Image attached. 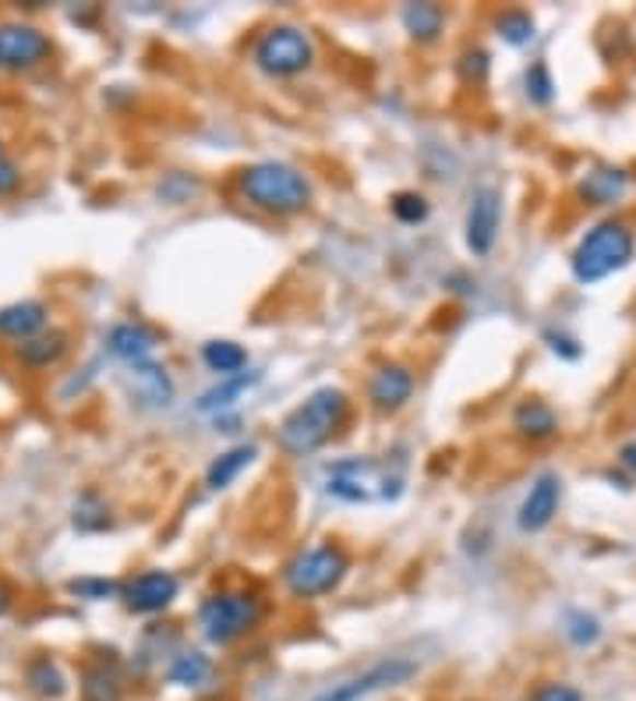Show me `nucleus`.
<instances>
[{
	"label": "nucleus",
	"mask_w": 636,
	"mask_h": 701,
	"mask_svg": "<svg viewBox=\"0 0 636 701\" xmlns=\"http://www.w3.org/2000/svg\"><path fill=\"white\" fill-rule=\"evenodd\" d=\"M351 411V397L340 386H318L286 414L276 429V446L286 457H308L337 436Z\"/></svg>",
	"instance_id": "1"
},
{
	"label": "nucleus",
	"mask_w": 636,
	"mask_h": 701,
	"mask_svg": "<svg viewBox=\"0 0 636 701\" xmlns=\"http://www.w3.org/2000/svg\"><path fill=\"white\" fill-rule=\"evenodd\" d=\"M237 191L248 206L272 217H294L301 210H308V202L315 196L308 174H301L283 160H262L245 167L237 174Z\"/></svg>",
	"instance_id": "2"
},
{
	"label": "nucleus",
	"mask_w": 636,
	"mask_h": 701,
	"mask_svg": "<svg viewBox=\"0 0 636 701\" xmlns=\"http://www.w3.org/2000/svg\"><path fill=\"white\" fill-rule=\"evenodd\" d=\"M636 252L633 231L626 227L623 220H604L598 227H590L577 252H573V277L580 283H598L604 277H612L619 270H626L629 259Z\"/></svg>",
	"instance_id": "3"
},
{
	"label": "nucleus",
	"mask_w": 636,
	"mask_h": 701,
	"mask_svg": "<svg viewBox=\"0 0 636 701\" xmlns=\"http://www.w3.org/2000/svg\"><path fill=\"white\" fill-rule=\"evenodd\" d=\"M266 603L259 592L248 588H223L212 592L199 609V628L212 645H234L237 638L251 634L262 623Z\"/></svg>",
	"instance_id": "4"
},
{
	"label": "nucleus",
	"mask_w": 636,
	"mask_h": 701,
	"mask_svg": "<svg viewBox=\"0 0 636 701\" xmlns=\"http://www.w3.org/2000/svg\"><path fill=\"white\" fill-rule=\"evenodd\" d=\"M326 489L343 503H386L403 492V475L382 457H346L332 465Z\"/></svg>",
	"instance_id": "5"
},
{
	"label": "nucleus",
	"mask_w": 636,
	"mask_h": 701,
	"mask_svg": "<svg viewBox=\"0 0 636 701\" xmlns=\"http://www.w3.org/2000/svg\"><path fill=\"white\" fill-rule=\"evenodd\" d=\"M346 571H351V557H346L340 546L322 542V546L301 549V553L286 563L283 585L294 599H318V595H329L332 588H340Z\"/></svg>",
	"instance_id": "6"
},
{
	"label": "nucleus",
	"mask_w": 636,
	"mask_h": 701,
	"mask_svg": "<svg viewBox=\"0 0 636 701\" xmlns=\"http://www.w3.org/2000/svg\"><path fill=\"white\" fill-rule=\"evenodd\" d=\"M251 61L272 79H294V74H305L315 65V43L297 25H272L255 39Z\"/></svg>",
	"instance_id": "7"
},
{
	"label": "nucleus",
	"mask_w": 636,
	"mask_h": 701,
	"mask_svg": "<svg viewBox=\"0 0 636 701\" xmlns=\"http://www.w3.org/2000/svg\"><path fill=\"white\" fill-rule=\"evenodd\" d=\"M50 50L54 47H50L47 33H39L36 25H25V22L0 25V68L28 71L47 61Z\"/></svg>",
	"instance_id": "8"
},
{
	"label": "nucleus",
	"mask_w": 636,
	"mask_h": 701,
	"mask_svg": "<svg viewBox=\"0 0 636 701\" xmlns=\"http://www.w3.org/2000/svg\"><path fill=\"white\" fill-rule=\"evenodd\" d=\"M180 592V581L170 571H142L134 574L131 581L120 585V599L131 609V614H160L166 609Z\"/></svg>",
	"instance_id": "9"
},
{
	"label": "nucleus",
	"mask_w": 636,
	"mask_h": 701,
	"mask_svg": "<svg viewBox=\"0 0 636 701\" xmlns=\"http://www.w3.org/2000/svg\"><path fill=\"white\" fill-rule=\"evenodd\" d=\"M498 220H503V202H498L495 188H478L471 196V206H467V248L474 252L478 259H484L495 248L498 237Z\"/></svg>",
	"instance_id": "10"
},
{
	"label": "nucleus",
	"mask_w": 636,
	"mask_h": 701,
	"mask_svg": "<svg viewBox=\"0 0 636 701\" xmlns=\"http://www.w3.org/2000/svg\"><path fill=\"white\" fill-rule=\"evenodd\" d=\"M407 677H414V663L389 659V663L372 666L368 674L337 684V688H329L322 698H315V701H361V698H368V694L382 691V688H397V684H403Z\"/></svg>",
	"instance_id": "11"
},
{
	"label": "nucleus",
	"mask_w": 636,
	"mask_h": 701,
	"mask_svg": "<svg viewBox=\"0 0 636 701\" xmlns=\"http://www.w3.org/2000/svg\"><path fill=\"white\" fill-rule=\"evenodd\" d=\"M558 503H563V482H558V475H552V471L538 475L534 486L527 489V496L520 503V514H517L520 531L549 528L558 514Z\"/></svg>",
	"instance_id": "12"
},
{
	"label": "nucleus",
	"mask_w": 636,
	"mask_h": 701,
	"mask_svg": "<svg viewBox=\"0 0 636 701\" xmlns=\"http://www.w3.org/2000/svg\"><path fill=\"white\" fill-rule=\"evenodd\" d=\"M414 397V372L400 365V362H389V365H378L368 379V400L375 411L392 414L400 411L407 400Z\"/></svg>",
	"instance_id": "13"
},
{
	"label": "nucleus",
	"mask_w": 636,
	"mask_h": 701,
	"mask_svg": "<svg viewBox=\"0 0 636 701\" xmlns=\"http://www.w3.org/2000/svg\"><path fill=\"white\" fill-rule=\"evenodd\" d=\"M156 344H160L156 334L142 323H117L114 330L106 334V351H110L114 358H120V362H128L131 369L153 362Z\"/></svg>",
	"instance_id": "14"
},
{
	"label": "nucleus",
	"mask_w": 636,
	"mask_h": 701,
	"mask_svg": "<svg viewBox=\"0 0 636 701\" xmlns=\"http://www.w3.org/2000/svg\"><path fill=\"white\" fill-rule=\"evenodd\" d=\"M43 330H47V305L43 302H14L0 308V337L33 340Z\"/></svg>",
	"instance_id": "15"
},
{
	"label": "nucleus",
	"mask_w": 636,
	"mask_h": 701,
	"mask_svg": "<svg viewBox=\"0 0 636 701\" xmlns=\"http://www.w3.org/2000/svg\"><path fill=\"white\" fill-rule=\"evenodd\" d=\"M629 191V174L623 167H594L580 182V199L590 206H615Z\"/></svg>",
	"instance_id": "16"
},
{
	"label": "nucleus",
	"mask_w": 636,
	"mask_h": 701,
	"mask_svg": "<svg viewBox=\"0 0 636 701\" xmlns=\"http://www.w3.org/2000/svg\"><path fill=\"white\" fill-rule=\"evenodd\" d=\"M513 429H517L520 436L530 440V443L552 440L558 432V414L544 405V400L527 397V400H520V405H517V411H513Z\"/></svg>",
	"instance_id": "17"
},
{
	"label": "nucleus",
	"mask_w": 636,
	"mask_h": 701,
	"mask_svg": "<svg viewBox=\"0 0 636 701\" xmlns=\"http://www.w3.org/2000/svg\"><path fill=\"white\" fill-rule=\"evenodd\" d=\"M125 698V677L114 663H93L82 674V701H120Z\"/></svg>",
	"instance_id": "18"
},
{
	"label": "nucleus",
	"mask_w": 636,
	"mask_h": 701,
	"mask_svg": "<svg viewBox=\"0 0 636 701\" xmlns=\"http://www.w3.org/2000/svg\"><path fill=\"white\" fill-rule=\"evenodd\" d=\"M64 354H68V334L64 330H50V334L43 330L33 340H22V348H19V358L28 369H50Z\"/></svg>",
	"instance_id": "19"
},
{
	"label": "nucleus",
	"mask_w": 636,
	"mask_h": 701,
	"mask_svg": "<svg viewBox=\"0 0 636 701\" xmlns=\"http://www.w3.org/2000/svg\"><path fill=\"white\" fill-rule=\"evenodd\" d=\"M403 28L417 43H435L446 28V11L438 4H407L403 8Z\"/></svg>",
	"instance_id": "20"
},
{
	"label": "nucleus",
	"mask_w": 636,
	"mask_h": 701,
	"mask_svg": "<svg viewBox=\"0 0 636 701\" xmlns=\"http://www.w3.org/2000/svg\"><path fill=\"white\" fill-rule=\"evenodd\" d=\"M255 446L251 443H245V446H234V451H226V454H220L216 460L209 465V471H205V486L209 489H226L240 471H245L251 460H255Z\"/></svg>",
	"instance_id": "21"
},
{
	"label": "nucleus",
	"mask_w": 636,
	"mask_h": 701,
	"mask_svg": "<svg viewBox=\"0 0 636 701\" xmlns=\"http://www.w3.org/2000/svg\"><path fill=\"white\" fill-rule=\"evenodd\" d=\"M202 362L209 372H216V376H237L240 369L248 365V351L237 344V340H209L202 348Z\"/></svg>",
	"instance_id": "22"
},
{
	"label": "nucleus",
	"mask_w": 636,
	"mask_h": 701,
	"mask_svg": "<svg viewBox=\"0 0 636 701\" xmlns=\"http://www.w3.org/2000/svg\"><path fill=\"white\" fill-rule=\"evenodd\" d=\"M25 684L33 688L39 698H60L68 691V677H64V669H60L54 659H47V655H39V659H33L25 666Z\"/></svg>",
	"instance_id": "23"
},
{
	"label": "nucleus",
	"mask_w": 636,
	"mask_h": 701,
	"mask_svg": "<svg viewBox=\"0 0 636 701\" xmlns=\"http://www.w3.org/2000/svg\"><path fill=\"white\" fill-rule=\"evenodd\" d=\"M212 674V663H209V655L202 652H185V655H177L174 666H170V680L180 684V688H199V684H205Z\"/></svg>",
	"instance_id": "24"
},
{
	"label": "nucleus",
	"mask_w": 636,
	"mask_h": 701,
	"mask_svg": "<svg viewBox=\"0 0 636 701\" xmlns=\"http://www.w3.org/2000/svg\"><path fill=\"white\" fill-rule=\"evenodd\" d=\"M495 33L503 36V43H509V47H523V43L534 39V19L520 8H509L495 19Z\"/></svg>",
	"instance_id": "25"
},
{
	"label": "nucleus",
	"mask_w": 636,
	"mask_h": 701,
	"mask_svg": "<svg viewBox=\"0 0 636 701\" xmlns=\"http://www.w3.org/2000/svg\"><path fill=\"white\" fill-rule=\"evenodd\" d=\"M255 379H259V376H248V372H237V376H226V379H223V383L216 386V390H209V394H205V397L199 400V408H202V411L231 408V405H234V400H237L240 394H245V390H248V386H251Z\"/></svg>",
	"instance_id": "26"
},
{
	"label": "nucleus",
	"mask_w": 636,
	"mask_h": 701,
	"mask_svg": "<svg viewBox=\"0 0 636 701\" xmlns=\"http://www.w3.org/2000/svg\"><path fill=\"white\" fill-rule=\"evenodd\" d=\"M392 217L400 223H424L428 220V199L417 196V191H397L392 196Z\"/></svg>",
	"instance_id": "27"
},
{
	"label": "nucleus",
	"mask_w": 636,
	"mask_h": 701,
	"mask_svg": "<svg viewBox=\"0 0 636 701\" xmlns=\"http://www.w3.org/2000/svg\"><path fill=\"white\" fill-rule=\"evenodd\" d=\"M527 96L538 103V107H544V103H552L555 96V82H552V71L544 61L538 65H530L527 68Z\"/></svg>",
	"instance_id": "28"
},
{
	"label": "nucleus",
	"mask_w": 636,
	"mask_h": 701,
	"mask_svg": "<svg viewBox=\"0 0 636 701\" xmlns=\"http://www.w3.org/2000/svg\"><path fill=\"white\" fill-rule=\"evenodd\" d=\"M74 595H82V599H110V595H120V585L117 581H106V577H74L71 585H68Z\"/></svg>",
	"instance_id": "29"
},
{
	"label": "nucleus",
	"mask_w": 636,
	"mask_h": 701,
	"mask_svg": "<svg viewBox=\"0 0 636 701\" xmlns=\"http://www.w3.org/2000/svg\"><path fill=\"white\" fill-rule=\"evenodd\" d=\"M566 634L573 645H594V641L601 638V628H598V620L594 617H587V614H569L566 617Z\"/></svg>",
	"instance_id": "30"
},
{
	"label": "nucleus",
	"mask_w": 636,
	"mask_h": 701,
	"mask_svg": "<svg viewBox=\"0 0 636 701\" xmlns=\"http://www.w3.org/2000/svg\"><path fill=\"white\" fill-rule=\"evenodd\" d=\"M460 74H463V82H471V85H481L484 79H488V54L484 50H463L460 57Z\"/></svg>",
	"instance_id": "31"
},
{
	"label": "nucleus",
	"mask_w": 636,
	"mask_h": 701,
	"mask_svg": "<svg viewBox=\"0 0 636 701\" xmlns=\"http://www.w3.org/2000/svg\"><path fill=\"white\" fill-rule=\"evenodd\" d=\"M530 701H584V694L577 688H569V684H544Z\"/></svg>",
	"instance_id": "32"
},
{
	"label": "nucleus",
	"mask_w": 636,
	"mask_h": 701,
	"mask_svg": "<svg viewBox=\"0 0 636 701\" xmlns=\"http://www.w3.org/2000/svg\"><path fill=\"white\" fill-rule=\"evenodd\" d=\"M22 185V171H19V163L8 160V156H0V199L11 196L14 188Z\"/></svg>",
	"instance_id": "33"
},
{
	"label": "nucleus",
	"mask_w": 636,
	"mask_h": 701,
	"mask_svg": "<svg viewBox=\"0 0 636 701\" xmlns=\"http://www.w3.org/2000/svg\"><path fill=\"white\" fill-rule=\"evenodd\" d=\"M619 457H623V465H626L629 471H636V443H626L623 454H619Z\"/></svg>",
	"instance_id": "34"
},
{
	"label": "nucleus",
	"mask_w": 636,
	"mask_h": 701,
	"mask_svg": "<svg viewBox=\"0 0 636 701\" xmlns=\"http://www.w3.org/2000/svg\"><path fill=\"white\" fill-rule=\"evenodd\" d=\"M11 609V588L4 585V581H0V617H4Z\"/></svg>",
	"instance_id": "35"
}]
</instances>
